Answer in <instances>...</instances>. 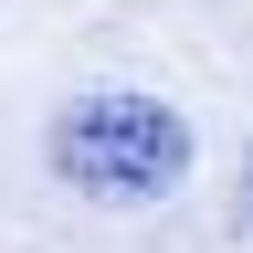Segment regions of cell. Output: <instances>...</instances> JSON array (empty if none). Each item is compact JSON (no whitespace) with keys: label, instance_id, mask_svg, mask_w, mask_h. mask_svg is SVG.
<instances>
[{"label":"cell","instance_id":"6da1fadb","mask_svg":"<svg viewBox=\"0 0 253 253\" xmlns=\"http://www.w3.org/2000/svg\"><path fill=\"white\" fill-rule=\"evenodd\" d=\"M53 169L84 201H158L190 169V126L148 95H84L53 116Z\"/></svg>","mask_w":253,"mask_h":253},{"label":"cell","instance_id":"7a4b0ae2","mask_svg":"<svg viewBox=\"0 0 253 253\" xmlns=\"http://www.w3.org/2000/svg\"><path fill=\"white\" fill-rule=\"evenodd\" d=\"M243 221H253V158H243Z\"/></svg>","mask_w":253,"mask_h":253}]
</instances>
